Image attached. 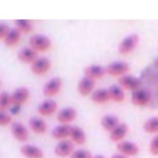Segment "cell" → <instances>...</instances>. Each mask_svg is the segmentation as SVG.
<instances>
[{
	"instance_id": "6da1fadb",
	"label": "cell",
	"mask_w": 158,
	"mask_h": 158,
	"mask_svg": "<svg viewBox=\"0 0 158 158\" xmlns=\"http://www.w3.org/2000/svg\"><path fill=\"white\" fill-rule=\"evenodd\" d=\"M137 42H139V35H137V33H129V35H126L125 38L119 42V44H118V52L123 56L129 54V53L137 46Z\"/></svg>"
},
{
	"instance_id": "7a4b0ae2",
	"label": "cell",
	"mask_w": 158,
	"mask_h": 158,
	"mask_svg": "<svg viewBox=\"0 0 158 158\" xmlns=\"http://www.w3.org/2000/svg\"><path fill=\"white\" fill-rule=\"evenodd\" d=\"M50 44H52L50 39L43 33H35L29 39V46L36 52H46L50 47Z\"/></svg>"
},
{
	"instance_id": "3957f363",
	"label": "cell",
	"mask_w": 158,
	"mask_h": 158,
	"mask_svg": "<svg viewBox=\"0 0 158 158\" xmlns=\"http://www.w3.org/2000/svg\"><path fill=\"white\" fill-rule=\"evenodd\" d=\"M117 150L119 154L131 158V157H136L139 154V146L133 142H129V140H122V142L117 143Z\"/></svg>"
},
{
	"instance_id": "277c9868",
	"label": "cell",
	"mask_w": 158,
	"mask_h": 158,
	"mask_svg": "<svg viewBox=\"0 0 158 158\" xmlns=\"http://www.w3.org/2000/svg\"><path fill=\"white\" fill-rule=\"evenodd\" d=\"M118 85H119L122 89H128V90H132V92H135V90L140 89V86H142V82H140L139 78L133 77V75H122V77H119L118 79Z\"/></svg>"
},
{
	"instance_id": "5b68a950",
	"label": "cell",
	"mask_w": 158,
	"mask_h": 158,
	"mask_svg": "<svg viewBox=\"0 0 158 158\" xmlns=\"http://www.w3.org/2000/svg\"><path fill=\"white\" fill-rule=\"evenodd\" d=\"M106 71L114 77H122V75H126V72L129 71V65L125 61H111L106 67Z\"/></svg>"
},
{
	"instance_id": "8992f818",
	"label": "cell",
	"mask_w": 158,
	"mask_h": 158,
	"mask_svg": "<svg viewBox=\"0 0 158 158\" xmlns=\"http://www.w3.org/2000/svg\"><path fill=\"white\" fill-rule=\"evenodd\" d=\"M50 65H52V63H50L49 58L44 57V56H40V57H38L33 63H31V69H32V72H35V74L42 75L49 71Z\"/></svg>"
},
{
	"instance_id": "52a82bcc",
	"label": "cell",
	"mask_w": 158,
	"mask_h": 158,
	"mask_svg": "<svg viewBox=\"0 0 158 158\" xmlns=\"http://www.w3.org/2000/svg\"><path fill=\"white\" fill-rule=\"evenodd\" d=\"M131 98H132V103H133L135 106L143 107V106H147V104L151 101V94L147 92V90H144V89L140 87V89L132 92Z\"/></svg>"
},
{
	"instance_id": "ba28073f",
	"label": "cell",
	"mask_w": 158,
	"mask_h": 158,
	"mask_svg": "<svg viewBox=\"0 0 158 158\" xmlns=\"http://www.w3.org/2000/svg\"><path fill=\"white\" fill-rule=\"evenodd\" d=\"M54 153L58 157H71V154L74 153V143L71 140H60L54 147Z\"/></svg>"
},
{
	"instance_id": "9c48e42d",
	"label": "cell",
	"mask_w": 158,
	"mask_h": 158,
	"mask_svg": "<svg viewBox=\"0 0 158 158\" xmlns=\"http://www.w3.org/2000/svg\"><path fill=\"white\" fill-rule=\"evenodd\" d=\"M60 89H61V78L58 77L50 78L43 86V94L47 96V97H52V96L57 94L60 92Z\"/></svg>"
},
{
	"instance_id": "30bf717a",
	"label": "cell",
	"mask_w": 158,
	"mask_h": 158,
	"mask_svg": "<svg viewBox=\"0 0 158 158\" xmlns=\"http://www.w3.org/2000/svg\"><path fill=\"white\" fill-rule=\"evenodd\" d=\"M11 135H13L18 142H27L28 137H29V132H28L27 126L21 122L11 123Z\"/></svg>"
},
{
	"instance_id": "8fae6325",
	"label": "cell",
	"mask_w": 158,
	"mask_h": 158,
	"mask_svg": "<svg viewBox=\"0 0 158 158\" xmlns=\"http://www.w3.org/2000/svg\"><path fill=\"white\" fill-rule=\"evenodd\" d=\"M128 133V125L123 122H119L111 132H110V139L115 143H119L125 140V136Z\"/></svg>"
},
{
	"instance_id": "7c38bea8",
	"label": "cell",
	"mask_w": 158,
	"mask_h": 158,
	"mask_svg": "<svg viewBox=\"0 0 158 158\" xmlns=\"http://www.w3.org/2000/svg\"><path fill=\"white\" fill-rule=\"evenodd\" d=\"M28 97H29V90L24 86H19L11 92V101H13V104H17V106H21L22 103H25L28 100Z\"/></svg>"
},
{
	"instance_id": "4fadbf2b",
	"label": "cell",
	"mask_w": 158,
	"mask_h": 158,
	"mask_svg": "<svg viewBox=\"0 0 158 158\" xmlns=\"http://www.w3.org/2000/svg\"><path fill=\"white\" fill-rule=\"evenodd\" d=\"M71 129H72L71 125L60 123V125H57L52 131V136L54 137V139H57L58 142H60V140H65V139H68V137L71 136Z\"/></svg>"
},
{
	"instance_id": "5bb4252c",
	"label": "cell",
	"mask_w": 158,
	"mask_h": 158,
	"mask_svg": "<svg viewBox=\"0 0 158 158\" xmlns=\"http://www.w3.org/2000/svg\"><path fill=\"white\" fill-rule=\"evenodd\" d=\"M78 92L83 96L92 94L94 92V79L86 77V75L83 78H81V81L78 82Z\"/></svg>"
},
{
	"instance_id": "9a60e30c",
	"label": "cell",
	"mask_w": 158,
	"mask_h": 158,
	"mask_svg": "<svg viewBox=\"0 0 158 158\" xmlns=\"http://www.w3.org/2000/svg\"><path fill=\"white\" fill-rule=\"evenodd\" d=\"M75 118H77V111H75L72 107H65V108L60 110V111L57 112V121L60 123H67V125H69Z\"/></svg>"
},
{
	"instance_id": "2e32d148",
	"label": "cell",
	"mask_w": 158,
	"mask_h": 158,
	"mask_svg": "<svg viewBox=\"0 0 158 158\" xmlns=\"http://www.w3.org/2000/svg\"><path fill=\"white\" fill-rule=\"evenodd\" d=\"M21 154L25 158H43L44 157L43 151L40 148L33 144H28V143L21 146Z\"/></svg>"
},
{
	"instance_id": "e0dca14e",
	"label": "cell",
	"mask_w": 158,
	"mask_h": 158,
	"mask_svg": "<svg viewBox=\"0 0 158 158\" xmlns=\"http://www.w3.org/2000/svg\"><path fill=\"white\" fill-rule=\"evenodd\" d=\"M56 110H57V103H56L53 98H46V100L42 101L38 107V112L42 115V117L52 115Z\"/></svg>"
},
{
	"instance_id": "ac0fdd59",
	"label": "cell",
	"mask_w": 158,
	"mask_h": 158,
	"mask_svg": "<svg viewBox=\"0 0 158 158\" xmlns=\"http://www.w3.org/2000/svg\"><path fill=\"white\" fill-rule=\"evenodd\" d=\"M106 68L104 67H101V65H98V64H92V65H89V67H86L85 68V75L86 77H89V78H92V79H100V78H103L104 75H106Z\"/></svg>"
},
{
	"instance_id": "d6986e66",
	"label": "cell",
	"mask_w": 158,
	"mask_h": 158,
	"mask_svg": "<svg viewBox=\"0 0 158 158\" xmlns=\"http://www.w3.org/2000/svg\"><path fill=\"white\" fill-rule=\"evenodd\" d=\"M38 58V53L36 50H33L31 46L28 47H22L18 52V60L22 63H33Z\"/></svg>"
},
{
	"instance_id": "ffe728a7",
	"label": "cell",
	"mask_w": 158,
	"mask_h": 158,
	"mask_svg": "<svg viewBox=\"0 0 158 158\" xmlns=\"http://www.w3.org/2000/svg\"><path fill=\"white\" fill-rule=\"evenodd\" d=\"M29 128L38 135H43L47 131V125L40 117H31L29 119Z\"/></svg>"
},
{
	"instance_id": "44dd1931",
	"label": "cell",
	"mask_w": 158,
	"mask_h": 158,
	"mask_svg": "<svg viewBox=\"0 0 158 158\" xmlns=\"http://www.w3.org/2000/svg\"><path fill=\"white\" fill-rule=\"evenodd\" d=\"M90 98H92L94 103H98V104L107 103L108 100H111L108 89H104V87H100V89H94V92L90 94Z\"/></svg>"
},
{
	"instance_id": "7402d4cb",
	"label": "cell",
	"mask_w": 158,
	"mask_h": 158,
	"mask_svg": "<svg viewBox=\"0 0 158 158\" xmlns=\"http://www.w3.org/2000/svg\"><path fill=\"white\" fill-rule=\"evenodd\" d=\"M69 140H71L74 144L82 146L85 142H86V135H85L83 129L79 128V126H72L71 129V136H69Z\"/></svg>"
},
{
	"instance_id": "603a6c76",
	"label": "cell",
	"mask_w": 158,
	"mask_h": 158,
	"mask_svg": "<svg viewBox=\"0 0 158 158\" xmlns=\"http://www.w3.org/2000/svg\"><path fill=\"white\" fill-rule=\"evenodd\" d=\"M108 92H110L111 100L117 101V103H121V101H123V98H125V92H123V89L118 83L111 85V86L108 87Z\"/></svg>"
},
{
	"instance_id": "cb8c5ba5",
	"label": "cell",
	"mask_w": 158,
	"mask_h": 158,
	"mask_svg": "<svg viewBox=\"0 0 158 158\" xmlns=\"http://www.w3.org/2000/svg\"><path fill=\"white\" fill-rule=\"evenodd\" d=\"M118 123H119V121H118V118L115 117V115L107 114L101 118V126H103V129H106L107 132H111Z\"/></svg>"
},
{
	"instance_id": "d4e9b609",
	"label": "cell",
	"mask_w": 158,
	"mask_h": 158,
	"mask_svg": "<svg viewBox=\"0 0 158 158\" xmlns=\"http://www.w3.org/2000/svg\"><path fill=\"white\" fill-rule=\"evenodd\" d=\"M19 36H21V31L17 29L15 27H14V28H10L8 33L6 35V38H4V43L7 44V46H14V44L18 43Z\"/></svg>"
},
{
	"instance_id": "484cf974",
	"label": "cell",
	"mask_w": 158,
	"mask_h": 158,
	"mask_svg": "<svg viewBox=\"0 0 158 158\" xmlns=\"http://www.w3.org/2000/svg\"><path fill=\"white\" fill-rule=\"evenodd\" d=\"M143 129L146 133L150 135H158V117H151L143 123Z\"/></svg>"
},
{
	"instance_id": "4316f807",
	"label": "cell",
	"mask_w": 158,
	"mask_h": 158,
	"mask_svg": "<svg viewBox=\"0 0 158 158\" xmlns=\"http://www.w3.org/2000/svg\"><path fill=\"white\" fill-rule=\"evenodd\" d=\"M11 106H13V101H11V93L2 92L0 93V110H2V111H7Z\"/></svg>"
},
{
	"instance_id": "83f0119b",
	"label": "cell",
	"mask_w": 158,
	"mask_h": 158,
	"mask_svg": "<svg viewBox=\"0 0 158 158\" xmlns=\"http://www.w3.org/2000/svg\"><path fill=\"white\" fill-rule=\"evenodd\" d=\"M15 28L19 29L21 32H31L32 31V22L29 19H25V18H18L15 19Z\"/></svg>"
},
{
	"instance_id": "f1b7e54d",
	"label": "cell",
	"mask_w": 158,
	"mask_h": 158,
	"mask_svg": "<svg viewBox=\"0 0 158 158\" xmlns=\"http://www.w3.org/2000/svg\"><path fill=\"white\" fill-rule=\"evenodd\" d=\"M69 158H93L92 153L89 150H85V148H78V150H74V153L71 154Z\"/></svg>"
},
{
	"instance_id": "f546056e",
	"label": "cell",
	"mask_w": 158,
	"mask_h": 158,
	"mask_svg": "<svg viewBox=\"0 0 158 158\" xmlns=\"http://www.w3.org/2000/svg\"><path fill=\"white\" fill-rule=\"evenodd\" d=\"M148 150H150L151 156H154V157L158 156V135H156V136L151 139L150 146H148Z\"/></svg>"
},
{
	"instance_id": "4dcf8cb0",
	"label": "cell",
	"mask_w": 158,
	"mask_h": 158,
	"mask_svg": "<svg viewBox=\"0 0 158 158\" xmlns=\"http://www.w3.org/2000/svg\"><path fill=\"white\" fill-rule=\"evenodd\" d=\"M11 115L7 111H2L0 110V126H6V125H11Z\"/></svg>"
},
{
	"instance_id": "1f68e13d",
	"label": "cell",
	"mask_w": 158,
	"mask_h": 158,
	"mask_svg": "<svg viewBox=\"0 0 158 158\" xmlns=\"http://www.w3.org/2000/svg\"><path fill=\"white\" fill-rule=\"evenodd\" d=\"M8 31H10V27H8V24L0 21V39H4L6 35L8 33Z\"/></svg>"
},
{
	"instance_id": "d6a6232c",
	"label": "cell",
	"mask_w": 158,
	"mask_h": 158,
	"mask_svg": "<svg viewBox=\"0 0 158 158\" xmlns=\"http://www.w3.org/2000/svg\"><path fill=\"white\" fill-rule=\"evenodd\" d=\"M21 108V106H17V104H13V106L10 107V111L13 112V114H15V112H18V110Z\"/></svg>"
},
{
	"instance_id": "836d02e7",
	"label": "cell",
	"mask_w": 158,
	"mask_h": 158,
	"mask_svg": "<svg viewBox=\"0 0 158 158\" xmlns=\"http://www.w3.org/2000/svg\"><path fill=\"white\" fill-rule=\"evenodd\" d=\"M111 158H128V157H125V156H122V154H119V153H117V154H114Z\"/></svg>"
},
{
	"instance_id": "e575fe53",
	"label": "cell",
	"mask_w": 158,
	"mask_h": 158,
	"mask_svg": "<svg viewBox=\"0 0 158 158\" xmlns=\"http://www.w3.org/2000/svg\"><path fill=\"white\" fill-rule=\"evenodd\" d=\"M154 65H156V68L158 69V57L156 58V60H154Z\"/></svg>"
},
{
	"instance_id": "d590c367",
	"label": "cell",
	"mask_w": 158,
	"mask_h": 158,
	"mask_svg": "<svg viewBox=\"0 0 158 158\" xmlns=\"http://www.w3.org/2000/svg\"><path fill=\"white\" fill-rule=\"evenodd\" d=\"M93 158H106V157H104V156H101V154H98V156H94Z\"/></svg>"
}]
</instances>
